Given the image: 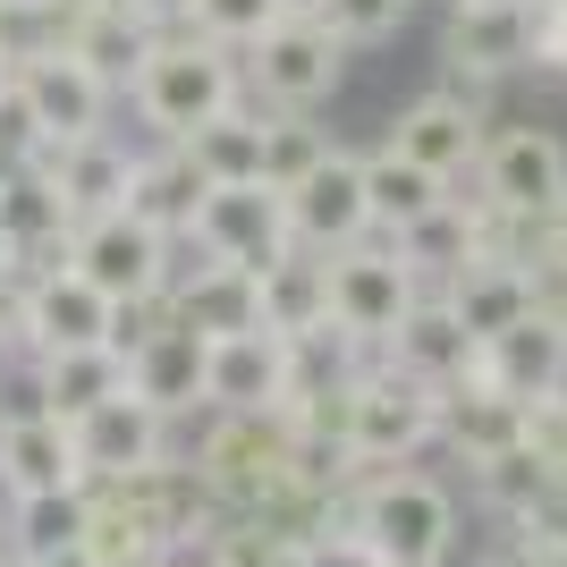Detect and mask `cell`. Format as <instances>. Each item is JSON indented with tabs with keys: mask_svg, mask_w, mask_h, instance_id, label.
Wrapping results in <instances>:
<instances>
[{
	"mask_svg": "<svg viewBox=\"0 0 567 567\" xmlns=\"http://www.w3.org/2000/svg\"><path fill=\"white\" fill-rule=\"evenodd\" d=\"M0 85H9V60H0Z\"/></svg>",
	"mask_w": 567,
	"mask_h": 567,
	"instance_id": "49",
	"label": "cell"
},
{
	"mask_svg": "<svg viewBox=\"0 0 567 567\" xmlns=\"http://www.w3.org/2000/svg\"><path fill=\"white\" fill-rule=\"evenodd\" d=\"M525 567H567V543H525Z\"/></svg>",
	"mask_w": 567,
	"mask_h": 567,
	"instance_id": "44",
	"label": "cell"
},
{
	"mask_svg": "<svg viewBox=\"0 0 567 567\" xmlns=\"http://www.w3.org/2000/svg\"><path fill=\"white\" fill-rule=\"evenodd\" d=\"M280 204H288V237H297V246H313V255L355 246V237L373 229V213H364V153L331 144L297 187H280Z\"/></svg>",
	"mask_w": 567,
	"mask_h": 567,
	"instance_id": "12",
	"label": "cell"
},
{
	"mask_svg": "<svg viewBox=\"0 0 567 567\" xmlns=\"http://www.w3.org/2000/svg\"><path fill=\"white\" fill-rule=\"evenodd\" d=\"M474 567H525V543H517V534H499V543L483 550V559H474Z\"/></svg>",
	"mask_w": 567,
	"mask_h": 567,
	"instance_id": "43",
	"label": "cell"
},
{
	"mask_svg": "<svg viewBox=\"0 0 567 567\" xmlns=\"http://www.w3.org/2000/svg\"><path fill=\"white\" fill-rule=\"evenodd\" d=\"M288 399V339L220 331L204 339V415L213 406H280Z\"/></svg>",
	"mask_w": 567,
	"mask_h": 567,
	"instance_id": "19",
	"label": "cell"
},
{
	"mask_svg": "<svg viewBox=\"0 0 567 567\" xmlns=\"http://www.w3.org/2000/svg\"><path fill=\"white\" fill-rule=\"evenodd\" d=\"M60 51H76L111 94H127V76H136L144 51H153V25H144L127 0H118V9H76V18L60 25Z\"/></svg>",
	"mask_w": 567,
	"mask_h": 567,
	"instance_id": "27",
	"label": "cell"
},
{
	"mask_svg": "<svg viewBox=\"0 0 567 567\" xmlns=\"http://www.w3.org/2000/svg\"><path fill=\"white\" fill-rule=\"evenodd\" d=\"M432 297L457 313V331H466L474 348H483V339H499L508 322H525V313H534V288H525L517 262H466V271H457V280H441Z\"/></svg>",
	"mask_w": 567,
	"mask_h": 567,
	"instance_id": "25",
	"label": "cell"
},
{
	"mask_svg": "<svg viewBox=\"0 0 567 567\" xmlns=\"http://www.w3.org/2000/svg\"><path fill=\"white\" fill-rule=\"evenodd\" d=\"M313 18L331 25L348 51H364V43H390L406 25V0H313Z\"/></svg>",
	"mask_w": 567,
	"mask_h": 567,
	"instance_id": "36",
	"label": "cell"
},
{
	"mask_svg": "<svg viewBox=\"0 0 567 567\" xmlns=\"http://www.w3.org/2000/svg\"><path fill=\"white\" fill-rule=\"evenodd\" d=\"M441 195H450V178H432V169L399 162L390 144H381V153H364V213H373L381 237H399L406 220H424Z\"/></svg>",
	"mask_w": 567,
	"mask_h": 567,
	"instance_id": "30",
	"label": "cell"
},
{
	"mask_svg": "<svg viewBox=\"0 0 567 567\" xmlns=\"http://www.w3.org/2000/svg\"><path fill=\"white\" fill-rule=\"evenodd\" d=\"M474 195L499 204V213H534L550 220L567 204V144L550 127H483V153H474Z\"/></svg>",
	"mask_w": 567,
	"mask_h": 567,
	"instance_id": "7",
	"label": "cell"
},
{
	"mask_svg": "<svg viewBox=\"0 0 567 567\" xmlns=\"http://www.w3.org/2000/svg\"><path fill=\"white\" fill-rule=\"evenodd\" d=\"M195 424V415H187ZM187 424L178 415H162V406H144L136 390L111 406H94L85 424H76V457H85V483H102V474H136V466H162V457H187L178 441H187Z\"/></svg>",
	"mask_w": 567,
	"mask_h": 567,
	"instance_id": "13",
	"label": "cell"
},
{
	"mask_svg": "<svg viewBox=\"0 0 567 567\" xmlns=\"http://www.w3.org/2000/svg\"><path fill=\"white\" fill-rule=\"evenodd\" d=\"M355 466H415V450L441 441V390L415 373H399L390 355L355 364L348 381V424H339Z\"/></svg>",
	"mask_w": 567,
	"mask_h": 567,
	"instance_id": "4",
	"label": "cell"
},
{
	"mask_svg": "<svg viewBox=\"0 0 567 567\" xmlns=\"http://www.w3.org/2000/svg\"><path fill=\"white\" fill-rule=\"evenodd\" d=\"M280 18H288V0H195V9H187V25H195V34H213L220 51L262 43Z\"/></svg>",
	"mask_w": 567,
	"mask_h": 567,
	"instance_id": "35",
	"label": "cell"
},
{
	"mask_svg": "<svg viewBox=\"0 0 567 567\" xmlns=\"http://www.w3.org/2000/svg\"><path fill=\"white\" fill-rule=\"evenodd\" d=\"M255 313L271 339H306V331H331V271L313 246H280V255L255 271Z\"/></svg>",
	"mask_w": 567,
	"mask_h": 567,
	"instance_id": "21",
	"label": "cell"
},
{
	"mask_svg": "<svg viewBox=\"0 0 567 567\" xmlns=\"http://www.w3.org/2000/svg\"><path fill=\"white\" fill-rule=\"evenodd\" d=\"M127 9H136V18L153 25V34H162V25H187V9H195V0H127Z\"/></svg>",
	"mask_w": 567,
	"mask_h": 567,
	"instance_id": "41",
	"label": "cell"
},
{
	"mask_svg": "<svg viewBox=\"0 0 567 567\" xmlns=\"http://www.w3.org/2000/svg\"><path fill=\"white\" fill-rule=\"evenodd\" d=\"M331 144L339 136L313 111H262V187H297Z\"/></svg>",
	"mask_w": 567,
	"mask_h": 567,
	"instance_id": "33",
	"label": "cell"
},
{
	"mask_svg": "<svg viewBox=\"0 0 567 567\" xmlns=\"http://www.w3.org/2000/svg\"><path fill=\"white\" fill-rule=\"evenodd\" d=\"M550 399H567V364H559V390H550Z\"/></svg>",
	"mask_w": 567,
	"mask_h": 567,
	"instance_id": "47",
	"label": "cell"
},
{
	"mask_svg": "<svg viewBox=\"0 0 567 567\" xmlns=\"http://www.w3.org/2000/svg\"><path fill=\"white\" fill-rule=\"evenodd\" d=\"M322 271H331V331L355 339L364 355L390 348V331L406 322V306L424 297V288H415V271L399 262V246H390L381 229H364L355 246L322 255Z\"/></svg>",
	"mask_w": 567,
	"mask_h": 567,
	"instance_id": "6",
	"label": "cell"
},
{
	"mask_svg": "<svg viewBox=\"0 0 567 567\" xmlns=\"http://www.w3.org/2000/svg\"><path fill=\"white\" fill-rule=\"evenodd\" d=\"M25 390H34V406L43 415H60V424H85L94 406L127 399V355L118 348H51L34 355V364H18Z\"/></svg>",
	"mask_w": 567,
	"mask_h": 567,
	"instance_id": "18",
	"label": "cell"
},
{
	"mask_svg": "<svg viewBox=\"0 0 567 567\" xmlns=\"http://www.w3.org/2000/svg\"><path fill=\"white\" fill-rule=\"evenodd\" d=\"M0 567H94L85 543H60V550H34V559H0Z\"/></svg>",
	"mask_w": 567,
	"mask_h": 567,
	"instance_id": "42",
	"label": "cell"
},
{
	"mask_svg": "<svg viewBox=\"0 0 567 567\" xmlns=\"http://www.w3.org/2000/svg\"><path fill=\"white\" fill-rule=\"evenodd\" d=\"M483 127H492V118H474V111H457L450 94H415L406 102L399 118H390V153H399V162H415V169H432V178H466L474 169V153H483Z\"/></svg>",
	"mask_w": 567,
	"mask_h": 567,
	"instance_id": "17",
	"label": "cell"
},
{
	"mask_svg": "<svg viewBox=\"0 0 567 567\" xmlns=\"http://www.w3.org/2000/svg\"><path fill=\"white\" fill-rule=\"evenodd\" d=\"M195 195H204V178H195V162L178 153V144H144V153H136V187H127V213H136L144 229L187 237Z\"/></svg>",
	"mask_w": 567,
	"mask_h": 567,
	"instance_id": "29",
	"label": "cell"
},
{
	"mask_svg": "<svg viewBox=\"0 0 567 567\" xmlns=\"http://www.w3.org/2000/svg\"><path fill=\"white\" fill-rule=\"evenodd\" d=\"M373 567H399V559H373Z\"/></svg>",
	"mask_w": 567,
	"mask_h": 567,
	"instance_id": "50",
	"label": "cell"
},
{
	"mask_svg": "<svg viewBox=\"0 0 567 567\" xmlns=\"http://www.w3.org/2000/svg\"><path fill=\"white\" fill-rule=\"evenodd\" d=\"M127 390H136L144 406H162V415H204V331H187L178 313H169L153 339H136L127 348Z\"/></svg>",
	"mask_w": 567,
	"mask_h": 567,
	"instance_id": "20",
	"label": "cell"
},
{
	"mask_svg": "<svg viewBox=\"0 0 567 567\" xmlns=\"http://www.w3.org/2000/svg\"><path fill=\"white\" fill-rule=\"evenodd\" d=\"M550 246H559V255H567V204H559V213H550Z\"/></svg>",
	"mask_w": 567,
	"mask_h": 567,
	"instance_id": "45",
	"label": "cell"
},
{
	"mask_svg": "<svg viewBox=\"0 0 567 567\" xmlns=\"http://www.w3.org/2000/svg\"><path fill=\"white\" fill-rule=\"evenodd\" d=\"M390 364H399V373H415V381H432V390H450L457 373H474V339L457 331V313L441 306V297H415V306H406V322L399 331H390Z\"/></svg>",
	"mask_w": 567,
	"mask_h": 567,
	"instance_id": "24",
	"label": "cell"
},
{
	"mask_svg": "<svg viewBox=\"0 0 567 567\" xmlns=\"http://www.w3.org/2000/svg\"><path fill=\"white\" fill-rule=\"evenodd\" d=\"M441 60L492 76V85L525 76V69H534V0H450Z\"/></svg>",
	"mask_w": 567,
	"mask_h": 567,
	"instance_id": "14",
	"label": "cell"
},
{
	"mask_svg": "<svg viewBox=\"0 0 567 567\" xmlns=\"http://www.w3.org/2000/svg\"><path fill=\"white\" fill-rule=\"evenodd\" d=\"M195 483L229 508V517H262L280 534H313V499L297 492V424L280 406H213L195 415Z\"/></svg>",
	"mask_w": 567,
	"mask_h": 567,
	"instance_id": "1",
	"label": "cell"
},
{
	"mask_svg": "<svg viewBox=\"0 0 567 567\" xmlns=\"http://www.w3.org/2000/svg\"><path fill=\"white\" fill-rule=\"evenodd\" d=\"M9 550L0 559H34V550H60V543H85V483L76 492H34V499H9Z\"/></svg>",
	"mask_w": 567,
	"mask_h": 567,
	"instance_id": "31",
	"label": "cell"
},
{
	"mask_svg": "<svg viewBox=\"0 0 567 567\" xmlns=\"http://www.w3.org/2000/svg\"><path fill=\"white\" fill-rule=\"evenodd\" d=\"M34 144H43V127H34V118H25L18 85H0V169H18V162H34Z\"/></svg>",
	"mask_w": 567,
	"mask_h": 567,
	"instance_id": "39",
	"label": "cell"
},
{
	"mask_svg": "<svg viewBox=\"0 0 567 567\" xmlns=\"http://www.w3.org/2000/svg\"><path fill=\"white\" fill-rule=\"evenodd\" d=\"M288 9H313V0H288Z\"/></svg>",
	"mask_w": 567,
	"mask_h": 567,
	"instance_id": "48",
	"label": "cell"
},
{
	"mask_svg": "<svg viewBox=\"0 0 567 567\" xmlns=\"http://www.w3.org/2000/svg\"><path fill=\"white\" fill-rule=\"evenodd\" d=\"M355 534L373 543V559L450 567L457 499H450V483H432V474H415V466H364L355 474Z\"/></svg>",
	"mask_w": 567,
	"mask_h": 567,
	"instance_id": "3",
	"label": "cell"
},
{
	"mask_svg": "<svg viewBox=\"0 0 567 567\" xmlns=\"http://www.w3.org/2000/svg\"><path fill=\"white\" fill-rule=\"evenodd\" d=\"M390 246H399V262L415 271V288L432 297L441 280H457L474 262V195H441V204H432L424 220H406Z\"/></svg>",
	"mask_w": 567,
	"mask_h": 567,
	"instance_id": "26",
	"label": "cell"
},
{
	"mask_svg": "<svg viewBox=\"0 0 567 567\" xmlns=\"http://www.w3.org/2000/svg\"><path fill=\"white\" fill-rule=\"evenodd\" d=\"M34 162L51 169V187H60V204H69V229L76 220H102V213H127L136 144H118L111 127H102V136H76V144H34Z\"/></svg>",
	"mask_w": 567,
	"mask_h": 567,
	"instance_id": "15",
	"label": "cell"
},
{
	"mask_svg": "<svg viewBox=\"0 0 567 567\" xmlns=\"http://www.w3.org/2000/svg\"><path fill=\"white\" fill-rule=\"evenodd\" d=\"M550 483H559V474L525 450V441H517V450H499V457H474V499H483V517H499V525H517Z\"/></svg>",
	"mask_w": 567,
	"mask_h": 567,
	"instance_id": "32",
	"label": "cell"
},
{
	"mask_svg": "<svg viewBox=\"0 0 567 567\" xmlns=\"http://www.w3.org/2000/svg\"><path fill=\"white\" fill-rule=\"evenodd\" d=\"M195 567H306V534H280L262 517H229Z\"/></svg>",
	"mask_w": 567,
	"mask_h": 567,
	"instance_id": "34",
	"label": "cell"
},
{
	"mask_svg": "<svg viewBox=\"0 0 567 567\" xmlns=\"http://www.w3.org/2000/svg\"><path fill=\"white\" fill-rule=\"evenodd\" d=\"M237 76H246V94L262 111H322L339 94V76H348V43L313 9H288L262 43L237 51Z\"/></svg>",
	"mask_w": 567,
	"mask_h": 567,
	"instance_id": "5",
	"label": "cell"
},
{
	"mask_svg": "<svg viewBox=\"0 0 567 567\" xmlns=\"http://www.w3.org/2000/svg\"><path fill=\"white\" fill-rule=\"evenodd\" d=\"M69 271L85 288H102L111 306H127V297H153V288H169V237L144 229L136 213H102V220H76L69 229Z\"/></svg>",
	"mask_w": 567,
	"mask_h": 567,
	"instance_id": "10",
	"label": "cell"
},
{
	"mask_svg": "<svg viewBox=\"0 0 567 567\" xmlns=\"http://www.w3.org/2000/svg\"><path fill=\"white\" fill-rule=\"evenodd\" d=\"M246 94V76H237V51H220L213 34H195V25H162L153 51H144V69L127 76V102L136 118L153 127V144H187L195 127L213 111Z\"/></svg>",
	"mask_w": 567,
	"mask_h": 567,
	"instance_id": "2",
	"label": "cell"
},
{
	"mask_svg": "<svg viewBox=\"0 0 567 567\" xmlns=\"http://www.w3.org/2000/svg\"><path fill=\"white\" fill-rule=\"evenodd\" d=\"M0 271H18V246H9V237H0Z\"/></svg>",
	"mask_w": 567,
	"mask_h": 567,
	"instance_id": "46",
	"label": "cell"
},
{
	"mask_svg": "<svg viewBox=\"0 0 567 567\" xmlns=\"http://www.w3.org/2000/svg\"><path fill=\"white\" fill-rule=\"evenodd\" d=\"M441 441H450L457 457H499L525 441V399H508L499 381H483V364L474 373H457L450 390H441Z\"/></svg>",
	"mask_w": 567,
	"mask_h": 567,
	"instance_id": "22",
	"label": "cell"
},
{
	"mask_svg": "<svg viewBox=\"0 0 567 567\" xmlns=\"http://www.w3.org/2000/svg\"><path fill=\"white\" fill-rule=\"evenodd\" d=\"M85 483V457H76V424H60V415H43L34 406V390H18L0 399V499H34V492H76Z\"/></svg>",
	"mask_w": 567,
	"mask_h": 567,
	"instance_id": "8",
	"label": "cell"
},
{
	"mask_svg": "<svg viewBox=\"0 0 567 567\" xmlns=\"http://www.w3.org/2000/svg\"><path fill=\"white\" fill-rule=\"evenodd\" d=\"M187 246H195V255H213V262H246V271H262V262L280 255V246H297V237H288L280 187L237 178V187H204V195H195Z\"/></svg>",
	"mask_w": 567,
	"mask_h": 567,
	"instance_id": "9",
	"label": "cell"
},
{
	"mask_svg": "<svg viewBox=\"0 0 567 567\" xmlns=\"http://www.w3.org/2000/svg\"><path fill=\"white\" fill-rule=\"evenodd\" d=\"M474 364H483V381H499L508 399H550V390H559V364H567V331L543 322V313H525V322H508L499 339H483Z\"/></svg>",
	"mask_w": 567,
	"mask_h": 567,
	"instance_id": "23",
	"label": "cell"
},
{
	"mask_svg": "<svg viewBox=\"0 0 567 567\" xmlns=\"http://www.w3.org/2000/svg\"><path fill=\"white\" fill-rule=\"evenodd\" d=\"M178 153L195 162V178H204V187H237V178H262V102H255V94H237L229 111H213L187 144H178Z\"/></svg>",
	"mask_w": 567,
	"mask_h": 567,
	"instance_id": "28",
	"label": "cell"
},
{
	"mask_svg": "<svg viewBox=\"0 0 567 567\" xmlns=\"http://www.w3.org/2000/svg\"><path fill=\"white\" fill-rule=\"evenodd\" d=\"M525 450L567 483V399H525Z\"/></svg>",
	"mask_w": 567,
	"mask_h": 567,
	"instance_id": "37",
	"label": "cell"
},
{
	"mask_svg": "<svg viewBox=\"0 0 567 567\" xmlns=\"http://www.w3.org/2000/svg\"><path fill=\"white\" fill-rule=\"evenodd\" d=\"M9 85H18V102H25V118L43 127V144H76V136H102L111 127V85H102L76 51H34V60H18L9 69Z\"/></svg>",
	"mask_w": 567,
	"mask_h": 567,
	"instance_id": "11",
	"label": "cell"
},
{
	"mask_svg": "<svg viewBox=\"0 0 567 567\" xmlns=\"http://www.w3.org/2000/svg\"><path fill=\"white\" fill-rule=\"evenodd\" d=\"M534 76L567 85V9H550V0H534Z\"/></svg>",
	"mask_w": 567,
	"mask_h": 567,
	"instance_id": "38",
	"label": "cell"
},
{
	"mask_svg": "<svg viewBox=\"0 0 567 567\" xmlns=\"http://www.w3.org/2000/svg\"><path fill=\"white\" fill-rule=\"evenodd\" d=\"M51 348H111V297L85 288L69 262L60 271H25V364Z\"/></svg>",
	"mask_w": 567,
	"mask_h": 567,
	"instance_id": "16",
	"label": "cell"
},
{
	"mask_svg": "<svg viewBox=\"0 0 567 567\" xmlns=\"http://www.w3.org/2000/svg\"><path fill=\"white\" fill-rule=\"evenodd\" d=\"M550 9H567V0H550Z\"/></svg>",
	"mask_w": 567,
	"mask_h": 567,
	"instance_id": "51",
	"label": "cell"
},
{
	"mask_svg": "<svg viewBox=\"0 0 567 567\" xmlns=\"http://www.w3.org/2000/svg\"><path fill=\"white\" fill-rule=\"evenodd\" d=\"M432 94H450L457 111H474V118H492V76H474V69H450V60H441V85H432Z\"/></svg>",
	"mask_w": 567,
	"mask_h": 567,
	"instance_id": "40",
	"label": "cell"
}]
</instances>
